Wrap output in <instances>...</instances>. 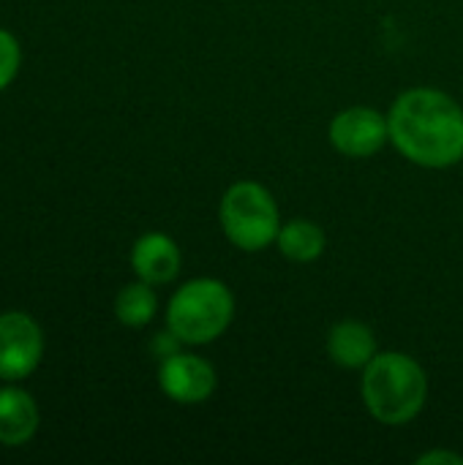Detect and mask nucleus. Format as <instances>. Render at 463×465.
I'll use <instances>...</instances> for the list:
<instances>
[{
    "label": "nucleus",
    "mask_w": 463,
    "mask_h": 465,
    "mask_svg": "<svg viewBox=\"0 0 463 465\" xmlns=\"http://www.w3.org/2000/svg\"><path fill=\"white\" fill-rule=\"evenodd\" d=\"M38 430V409L33 398L16 387L0 390V444L19 447Z\"/></svg>",
    "instance_id": "nucleus-10"
},
{
    "label": "nucleus",
    "mask_w": 463,
    "mask_h": 465,
    "mask_svg": "<svg viewBox=\"0 0 463 465\" xmlns=\"http://www.w3.org/2000/svg\"><path fill=\"white\" fill-rule=\"evenodd\" d=\"M390 142L388 117L371 106H349L330 123V144L349 158H368Z\"/></svg>",
    "instance_id": "nucleus-5"
},
{
    "label": "nucleus",
    "mask_w": 463,
    "mask_h": 465,
    "mask_svg": "<svg viewBox=\"0 0 463 465\" xmlns=\"http://www.w3.org/2000/svg\"><path fill=\"white\" fill-rule=\"evenodd\" d=\"M360 395L377 422L401 428L423 411L428 398V379L409 354L385 351L363 368Z\"/></svg>",
    "instance_id": "nucleus-2"
},
{
    "label": "nucleus",
    "mask_w": 463,
    "mask_h": 465,
    "mask_svg": "<svg viewBox=\"0 0 463 465\" xmlns=\"http://www.w3.org/2000/svg\"><path fill=\"white\" fill-rule=\"evenodd\" d=\"M158 308V300L150 289V283H131L126 286L117 300H115V316L126 324V327H145L153 322Z\"/></svg>",
    "instance_id": "nucleus-12"
},
{
    "label": "nucleus",
    "mask_w": 463,
    "mask_h": 465,
    "mask_svg": "<svg viewBox=\"0 0 463 465\" xmlns=\"http://www.w3.org/2000/svg\"><path fill=\"white\" fill-rule=\"evenodd\" d=\"M278 251L289 259V262H297V264H308V262H317L325 248H327V234L319 223L314 221H289V223H281V232H278V240H276Z\"/></svg>",
    "instance_id": "nucleus-11"
},
{
    "label": "nucleus",
    "mask_w": 463,
    "mask_h": 465,
    "mask_svg": "<svg viewBox=\"0 0 463 465\" xmlns=\"http://www.w3.org/2000/svg\"><path fill=\"white\" fill-rule=\"evenodd\" d=\"M327 354L347 371H363L377 357L374 330L357 319H344L327 332Z\"/></svg>",
    "instance_id": "nucleus-9"
},
{
    "label": "nucleus",
    "mask_w": 463,
    "mask_h": 465,
    "mask_svg": "<svg viewBox=\"0 0 463 465\" xmlns=\"http://www.w3.org/2000/svg\"><path fill=\"white\" fill-rule=\"evenodd\" d=\"M218 215L226 240L240 251L257 253L278 240L281 232L278 204L273 193L254 180L232 183L221 196Z\"/></svg>",
    "instance_id": "nucleus-4"
},
{
    "label": "nucleus",
    "mask_w": 463,
    "mask_h": 465,
    "mask_svg": "<svg viewBox=\"0 0 463 465\" xmlns=\"http://www.w3.org/2000/svg\"><path fill=\"white\" fill-rule=\"evenodd\" d=\"M418 463H463V458L456 452H428Z\"/></svg>",
    "instance_id": "nucleus-14"
},
{
    "label": "nucleus",
    "mask_w": 463,
    "mask_h": 465,
    "mask_svg": "<svg viewBox=\"0 0 463 465\" xmlns=\"http://www.w3.org/2000/svg\"><path fill=\"white\" fill-rule=\"evenodd\" d=\"M388 125L396 150L423 169H448L463 161V109L442 90L401 93L390 106Z\"/></svg>",
    "instance_id": "nucleus-1"
},
{
    "label": "nucleus",
    "mask_w": 463,
    "mask_h": 465,
    "mask_svg": "<svg viewBox=\"0 0 463 465\" xmlns=\"http://www.w3.org/2000/svg\"><path fill=\"white\" fill-rule=\"evenodd\" d=\"M158 387L169 401L180 406H196V403H205L216 392L218 379L207 360L188 354V351H175L161 360Z\"/></svg>",
    "instance_id": "nucleus-6"
},
{
    "label": "nucleus",
    "mask_w": 463,
    "mask_h": 465,
    "mask_svg": "<svg viewBox=\"0 0 463 465\" xmlns=\"http://www.w3.org/2000/svg\"><path fill=\"white\" fill-rule=\"evenodd\" d=\"M44 338L38 324L25 313L0 316V379L19 381L41 362Z\"/></svg>",
    "instance_id": "nucleus-7"
},
{
    "label": "nucleus",
    "mask_w": 463,
    "mask_h": 465,
    "mask_svg": "<svg viewBox=\"0 0 463 465\" xmlns=\"http://www.w3.org/2000/svg\"><path fill=\"white\" fill-rule=\"evenodd\" d=\"M232 316L235 297L229 286L216 278H196L180 286L169 300L166 327L180 343L205 346L226 332Z\"/></svg>",
    "instance_id": "nucleus-3"
},
{
    "label": "nucleus",
    "mask_w": 463,
    "mask_h": 465,
    "mask_svg": "<svg viewBox=\"0 0 463 465\" xmlns=\"http://www.w3.org/2000/svg\"><path fill=\"white\" fill-rule=\"evenodd\" d=\"M131 264L139 281L150 286H161L177 278L180 272V248L175 245L172 237L161 232H150L136 240L131 251Z\"/></svg>",
    "instance_id": "nucleus-8"
},
{
    "label": "nucleus",
    "mask_w": 463,
    "mask_h": 465,
    "mask_svg": "<svg viewBox=\"0 0 463 465\" xmlns=\"http://www.w3.org/2000/svg\"><path fill=\"white\" fill-rule=\"evenodd\" d=\"M19 71V44L11 33L0 30V90L16 76Z\"/></svg>",
    "instance_id": "nucleus-13"
}]
</instances>
